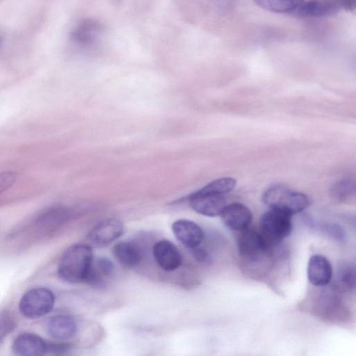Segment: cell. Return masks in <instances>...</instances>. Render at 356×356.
I'll return each mask as SVG.
<instances>
[{
    "instance_id": "cell-20",
    "label": "cell",
    "mask_w": 356,
    "mask_h": 356,
    "mask_svg": "<svg viewBox=\"0 0 356 356\" xmlns=\"http://www.w3.org/2000/svg\"><path fill=\"white\" fill-rule=\"evenodd\" d=\"M264 10L277 13L294 14L305 0H254Z\"/></svg>"
},
{
    "instance_id": "cell-12",
    "label": "cell",
    "mask_w": 356,
    "mask_h": 356,
    "mask_svg": "<svg viewBox=\"0 0 356 356\" xmlns=\"http://www.w3.org/2000/svg\"><path fill=\"white\" fill-rule=\"evenodd\" d=\"M172 230L177 240L189 249L200 246L204 239L201 227L190 220L179 219L175 221Z\"/></svg>"
},
{
    "instance_id": "cell-22",
    "label": "cell",
    "mask_w": 356,
    "mask_h": 356,
    "mask_svg": "<svg viewBox=\"0 0 356 356\" xmlns=\"http://www.w3.org/2000/svg\"><path fill=\"white\" fill-rule=\"evenodd\" d=\"M323 232L339 243H345L347 240L344 229L337 223H327L323 225Z\"/></svg>"
},
{
    "instance_id": "cell-18",
    "label": "cell",
    "mask_w": 356,
    "mask_h": 356,
    "mask_svg": "<svg viewBox=\"0 0 356 356\" xmlns=\"http://www.w3.org/2000/svg\"><path fill=\"white\" fill-rule=\"evenodd\" d=\"M355 272L353 262L346 260L339 262L336 271L337 289L344 292L355 291Z\"/></svg>"
},
{
    "instance_id": "cell-15",
    "label": "cell",
    "mask_w": 356,
    "mask_h": 356,
    "mask_svg": "<svg viewBox=\"0 0 356 356\" xmlns=\"http://www.w3.org/2000/svg\"><path fill=\"white\" fill-rule=\"evenodd\" d=\"M49 334L57 340H65L72 337L77 330L75 320L70 315L58 314L51 316L47 321Z\"/></svg>"
},
{
    "instance_id": "cell-10",
    "label": "cell",
    "mask_w": 356,
    "mask_h": 356,
    "mask_svg": "<svg viewBox=\"0 0 356 356\" xmlns=\"http://www.w3.org/2000/svg\"><path fill=\"white\" fill-rule=\"evenodd\" d=\"M220 216L229 229L238 232L249 227L252 220L250 209L238 202L226 204Z\"/></svg>"
},
{
    "instance_id": "cell-25",
    "label": "cell",
    "mask_w": 356,
    "mask_h": 356,
    "mask_svg": "<svg viewBox=\"0 0 356 356\" xmlns=\"http://www.w3.org/2000/svg\"><path fill=\"white\" fill-rule=\"evenodd\" d=\"M71 348V345L66 343H47V353L54 354H63Z\"/></svg>"
},
{
    "instance_id": "cell-8",
    "label": "cell",
    "mask_w": 356,
    "mask_h": 356,
    "mask_svg": "<svg viewBox=\"0 0 356 356\" xmlns=\"http://www.w3.org/2000/svg\"><path fill=\"white\" fill-rule=\"evenodd\" d=\"M122 222L115 218L105 219L88 233L87 241L93 247H104L118 238L123 233Z\"/></svg>"
},
{
    "instance_id": "cell-24",
    "label": "cell",
    "mask_w": 356,
    "mask_h": 356,
    "mask_svg": "<svg viewBox=\"0 0 356 356\" xmlns=\"http://www.w3.org/2000/svg\"><path fill=\"white\" fill-rule=\"evenodd\" d=\"M17 175L14 172L6 171L0 173V193L7 190L15 182Z\"/></svg>"
},
{
    "instance_id": "cell-11",
    "label": "cell",
    "mask_w": 356,
    "mask_h": 356,
    "mask_svg": "<svg viewBox=\"0 0 356 356\" xmlns=\"http://www.w3.org/2000/svg\"><path fill=\"white\" fill-rule=\"evenodd\" d=\"M152 254L157 264L165 271H173L181 264V254L170 241H157L153 246Z\"/></svg>"
},
{
    "instance_id": "cell-27",
    "label": "cell",
    "mask_w": 356,
    "mask_h": 356,
    "mask_svg": "<svg viewBox=\"0 0 356 356\" xmlns=\"http://www.w3.org/2000/svg\"><path fill=\"white\" fill-rule=\"evenodd\" d=\"M0 43H1V38H0Z\"/></svg>"
},
{
    "instance_id": "cell-13",
    "label": "cell",
    "mask_w": 356,
    "mask_h": 356,
    "mask_svg": "<svg viewBox=\"0 0 356 356\" xmlns=\"http://www.w3.org/2000/svg\"><path fill=\"white\" fill-rule=\"evenodd\" d=\"M332 266L324 255L314 254L308 261L307 274L309 282L316 287L329 285L332 278Z\"/></svg>"
},
{
    "instance_id": "cell-6",
    "label": "cell",
    "mask_w": 356,
    "mask_h": 356,
    "mask_svg": "<svg viewBox=\"0 0 356 356\" xmlns=\"http://www.w3.org/2000/svg\"><path fill=\"white\" fill-rule=\"evenodd\" d=\"M356 0H308L293 15L306 17H321L334 15L340 10L353 11Z\"/></svg>"
},
{
    "instance_id": "cell-9",
    "label": "cell",
    "mask_w": 356,
    "mask_h": 356,
    "mask_svg": "<svg viewBox=\"0 0 356 356\" xmlns=\"http://www.w3.org/2000/svg\"><path fill=\"white\" fill-rule=\"evenodd\" d=\"M103 31V25L97 19H85L72 30L70 33V39L77 47L90 49L97 44Z\"/></svg>"
},
{
    "instance_id": "cell-19",
    "label": "cell",
    "mask_w": 356,
    "mask_h": 356,
    "mask_svg": "<svg viewBox=\"0 0 356 356\" xmlns=\"http://www.w3.org/2000/svg\"><path fill=\"white\" fill-rule=\"evenodd\" d=\"M113 263L106 257L98 258L93 261L88 274L86 282L97 287L102 286L104 279L110 277L113 273Z\"/></svg>"
},
{
    "instance_id": "cell-4",
    "label": "cell",
    "mask_w": 356,
    "mask_h": 356,
    "mask_svg": "<svg viewBox=\"0 0 356 356\" xmlns=\"http://www.w3.org/2000/svg\"><path fill=\"white\" fill-rule=\"evenodd\" d=\"M262 200L270 209L281 210L291 216L302 211L310 203L305 193L279 184L269 187L264 193Z\"/></svg>"
},
{
    "instance_id": "cell-14",
    "label": "cell",
    "mask_w": 356,
    "mask_h": 356,
    "mask_svg": "<svg viewBox=\"0 0 356 356\" xmlns=\"http://www.w3.org/2000/svg\"><path fill=\"white\" fill-rule=\"evenodd\" d=\"M13 350L21 356H41L47 353V343L32 333H23L13 343Z\"/></svg>"
},
{
    "instance_id": "cell-16",
    "label": "cell",
    "mask_w": 356,
    "mask_h": 356,
    "mask_svg": "<svg viewBox=\"0 0 356 356\" xmlns=\"http://www.w3.org/2000/svg\"><path fill=\"white\" fill-rule=\"evenodd\" d=\"M112 252L117 261L127 268L137 266L141 260L140 250L130 242L122 241L115 244Z\"/></svg>"
},
{
    "instance_id": "cell-2",
    "label": "cell",
    "mask_w": 356,
    "mask_h": 356,
    "mask_svg": "<svg viewBox=\"0 0 356 356\" xmlns=\"http://www.w3.org/2000/svg\"><path fill=\"white\" fill-rule=\"evenodd\" d=\"M92 261V252L89 245L72 244L62 254L58 273L61 279L69 283L86 282Z\"/></svg>"
},
{
    "instance_id": "cell-17",
    "label": "cell",
    "mask_w": 356,
    "mask_h": 356,
    "mask_svg": "<svg viewBox=\"0 0 356 356\" xmlns=\"http://www.w3.org/2000/svg\"><path fill=\"white\" fill-rule=\"evenodd\" d=\"M322 290L317 296V310L323 315L331 316L340 309L341 302L338 294V289L328 285L322 286Z\"/></svg>"
},
{
    "instance_id": "cell-5",
    "label": "cell",
    "mask_w": 356,
    "mask_h": 356,
    "mask_svg": "<svg viewBox=\"0 0 356 356\" xmlns=\"http://www.w3.org/2000/svg\"><path fill=\"white\" fill-rule=\"evenodd\" d=\"M55 297L53 292L44 287H37L28 291L19 302L21 314L29 318L43 316L53 309Z\"/></svg>"
},
{
    "instance_id": "cell-1",
    "label": "cell",
    "mask_w": 356,
    "mask_h": 356,
    "mask_svg": "<svg viewBox=\"0 0 356 356\" xmlns=\"http://www.w3.org/2000/svg\"><path fill=\"white\" fill-rule=\"evenodd\" d=\"M236 179L224 177L212 181L188 197L190 207L197 213L209 217L220 216L227 204L225 195L232 191Z\"/></svg>"
},
{
    "instance_id": "cell-21",
    "label": "cell",
    "mask_w": 356,
    "mask_h": 356,
    "mask_svg": "<svg viewBox=\"0 0 356 356\" xmlns=\"http://www.w3.org/2000/svg\"><path fill=\"white\" fill-rule=\"evenodd\" d=\"M333 197L339 202H348L355 195V186L350 180H343L333 188Z\"/></svg>"
},
{
    "instance_id": "cell-7",
    "label": "cell",
    "mask_w": 356,
    "mask_h": 356,
    "mask_svg": "<svg viewBox=\"0 0 356 356\" xmlns=\"http://www.w3.org/2000/svg\"><path fill=\"white\" fill-rule=\"evenodd\" d=\"M237 248L239 255L250 262L259 261L264 256L272 252L259 230L250 227L241 232L237 240Z\"/></svg>"
},
{
    "instance_id": "cell-26",
    "label": "cell",
    "mask_w": 356,
    "mask_h": 356,
    "mask_svg": "<svg viewBox=\"0 0 356 356\" xmlns=\"http://www.w3.org/2000/svg\"><path fill=\"white\" fill-rule=\"evenodd\" d=\"M191 250H192V254L197 261L204 264H207L210 261V255L206 250L200 248L199 246Z\"/></svg>"
},
{
    "instance_id": "cell-23",
    "label": "cell",
    "mask_w": 356,
    "mask_h": 356,
    "mask_svg": "<svg viewBox=\"0 0 356 356\" xmlns=\"http://www.w3.org/2000/svg\"><path fill=\"white\" fill-rule=\"evenodd\" d=\"M16 325L13 316L8 312L0 314V341L12 332Z\"/></svg>"
},
{
    "instance_id": "cell-3",
    "label": "cell",
    "mask_w": 356,
    "mask_h": 356,
    "mask_svg": "<svg viewBox=\"0 0 356 356\" xmlns=\"http://www.w3.org/2000/svg\"><path fill=\"white\" fill-rule=\"evenodd\" d=\"M291 216L275 209H270L261 216L259 232L270 250H273L291 233Z\"/></svg>"
}]
</instances>
